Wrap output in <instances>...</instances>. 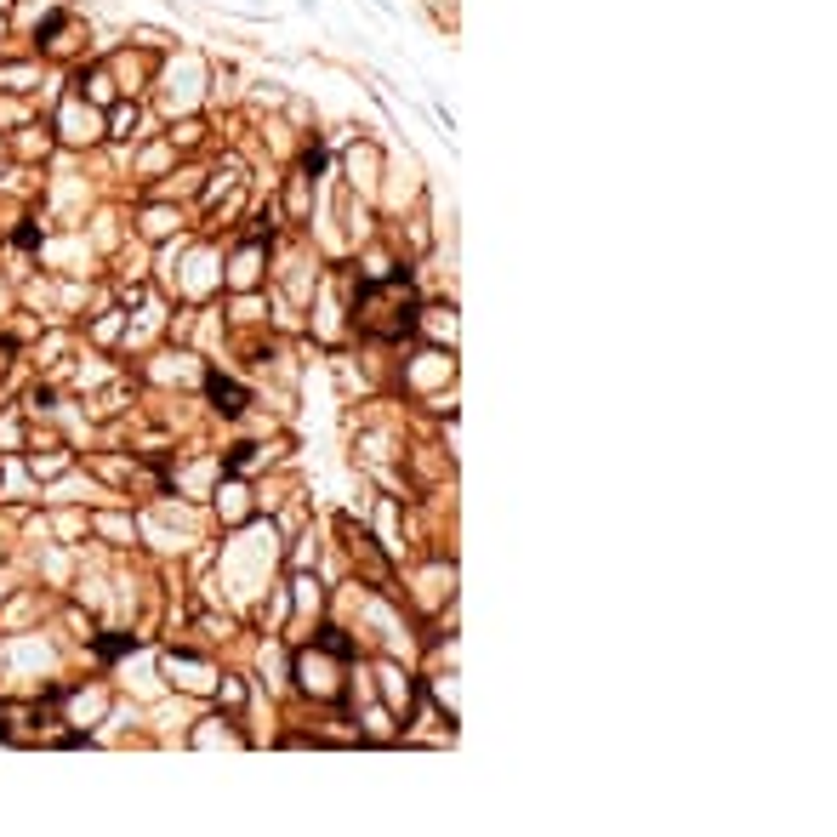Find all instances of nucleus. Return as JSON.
<instances>
[{
	"label": "nucleus",
	"instance_id": "f257e3e1",
	"mask_svg": "<svg viewBox=\"0 0 837 837\" xmlns=\"http://www.w3.org/2000/svg\"><path fill=\"white\" fill-rule=\"evenodd\" d=\"M354 319H359L364 336H382V342L404 336L416 325V296H411V285H404L399 274L394 279H371V285L359 291V314Z\"/></svg>",
	"mask_w": 837,
	"mask_h": 837
},
{
	"label": "nucleus",
	"instance_id": "f03ea898",
	"mask_svg": "<svg viewBox=\"0 0 837 837\" xmlns=\"http://www.w3.org/2000/svg\"><path fill=\"white\" fill-rule=\"evenodd\" d=\"M348 650H354V643L342 638L336 627L319 633V655H303V661H296V678H303V690L319 695V701H342V667H336V661H348Z\"/></svg>",
	"mask_w": 837,
	"mask_h": 837
},
{
	"label": "nucleus",
	"instance_id": "7ed1b4c3",
	"mask_svg": "<svg viewBox=\"0 0 837 837\" xmlns=\"http://www.w3.org/2000/svg\"><path fill=\"white\" fill-rule=\"evenodd\" d=\"M211 399H217L223 416H240L245 411V388H240V382H228V376H211Z\"/></svg>",
	"mask_w": 837,
	"mask_h": 837
},
{
	"label": "nucleus",
	"instance_id": "20e7f679",
	"mask_svg": "<svg viewBox=\"0 0 837 837\" xmlns=\"http://www.w3.org/2000/svg\"><path fill=\"white\" fill-rule=\"evenodd\" d=\"M165 673L177 678L183 690H211V673L200 667V661H177V655H171V661H165Z\"/></svg>",
	"mask_w": 837,
	"mask_h": 837
},
{
	"label": "nucleus",
	"instance_id": "39448f33",
	"mask_svg": "<svg viewBox=\"0 0 837 837\" xmlns=\"http://www.w3.org/2000/svg\"><path fill=\"white\" fill-rule=\"evenodd\" d=\"M137 638H97V655H125Z\"/></svg>",
	"mask_w": 837,
	"mask_h": 837
}]
</instances>
